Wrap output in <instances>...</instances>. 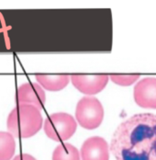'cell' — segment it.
Returning <instances> with one entry per match:
<instances>
[{
    "instance_id": "6da1fadb",
    "label": "cell",
    "mask_w": 156,
    "mask_h": 160,
    "mask_svg": "<svg viewBox=\"0 0 156 160\" xmlns=\"http://www.w3.org/2000/svg\"><path fill=\"white\" fill-rule=\"evenodd\" d=\"M116 160H156V115L138 113L123 121L111 139Z\"/></svg>"
},
{
    "instance_id": "7a4b0ae2",
    "label": "cell",
    "mask_w": 156,
    "mask_h": 160,
    "mask_svg": "<svg viewBox=\"0 0 156 160\" xmlns=\"http://www.w3.org/2000/svg\"><path fill=\"white\" fill-rule=\"evenodd\" d=\"M42 122V116L38 108L28 104H18L9 113L7 127L14 137L30 138L41 129Z\"/></svg>"
},
{
    "instance_id": "3957f363",
    "label": "cell",
    "mask_w": 156,
    "mask_h": 160,
    "mask_svg": "<svg viewBox=\"0 0 156 160\" xmlns=\"http://www.w3.org/2000/svg\"><path fill=\"white\" fill-rule=\"evenodd\" d=\"M76 127V122L72 115L58 112L47 117L43 129L50 139L56 142H63L75 134Z\"/></svg>"
},
{
    "instance_id": "277c9868",
    "label": "cell",
    "mask_w": 156,
    "mask_h": 160,
    "mask_svg": "<svg viewBox=\"0 0 156 160\" xmlns=\"http://www.w3.org/2000/svg\"><path fill=\"white\" fill-rule=\"evenodd\" d=\"M76 118L83 128H97L104 119V109L101 102L93 97L82 98L76 105Z\"/></svg>"
},
{
    "instance_id": "5b68a950",
    "label": "cell",
    "mask_w": 156,
    "mask_h": 160,
    "mask_svg": "<svg viewBox=\"0 0 156 160\" xmlns=\"http://www.w3.org/2000/svg\"><path fill=\"white\" fill-rule=\"evenodd\" d=\"M75 88L84 94L95 95L101 92L109 79L108 75H72L70 76Z\"/></svg>"
},
{
    "instance_id": "8992f818",
    "label": "cell",
    "mask_w": 156,
    "mask_h": 160,
    "mask_svg": "<svg viewBox=\"0 0 156 160\" xmlns=\"http://www.w3.org/2000/svg\"><path fill=\"white\" fill-rule=\"evenodd\" d=\"M16 98L18 104L32 105L40 111L44 107L46 101L45 92L41 85L30 82L24 83L18 87Z\"/></svg>"
},
{
    "instance_id": "52a82bcc",
    "label": "cell",
    "mask_w": 156,
    "mask_h": 160,
    "mask_svg": "<svg viewBox=\"0 0 156 160\" xmlns=\"http://www.w3.org/2000/svg\"><path fill=\"white\" fill-rule=\"evenodd\" d=\"M133 96L135 102L144 109H156V78H146L137 83Z\"/></svg>"
},
{
    "instance_id": "ba28073f",
    "label": "cell",
    "mask_w": 156,
    "mask_h": 160,
    "mask_svg": "<svg viewBox=\"0 0 156 160\" xmlns=\"http://www.w3.org/2000/svg\"><path fill=\"white\" fill-rule=\"evenodd\" d=\"M82 160H109V150L107 141L99 136L86 139L81 147Z\"/></svg>"
},
{
    "instance_id": "9c48e42d",
    "label": "cell",
    "mask_w": 156,
    "mask_h": 160,
    "mask_svg": "<svg viewBox=\"0 0 156 160\" xmlns=\"http://www.w3.org/2000/svg\"><path fill=\"white\" fill-rule=\"evenodd\" d=\"M36 80L41 85L49 91H59L64 88L70 80V76L68 75H36Z\"/></svg>"
},
{
    "instance_id": "30bf717a",
    "label": "cell",
    "mask_w": 156,
    "mask_h": 160,
    "mask_svg": "<svg viewBox=\"0 0 156 160\" xmlns=\"http://www.w3.org/2000/svg\"><path fill=\"white\" fill-rule=\"evenodd\" d=\"M15 150L14 136L7 132H0V160H10L15 154Z\"/></svg>"
},
{
    "instance_id": "8fae6325",
    "label": "cell",
    "mask_w": 156,
    "mask_h": 160,
    "mask_svg": "<svg viewBox=\"0 0 156 160\" xmlns=\"http://www.w3.org/2000/svg\"><path fill=\"white\" fill-rule=\"evenodd\" d=\"M52 160H80L77 148L71 144H59L52 153Z\"/></svg>"
},
{
    "instance_id": "7c38bea8",
    "label": "cell",
    "mask_w": 156,
    "mask_h": 160,
    "mask_svg": "<svg viewBox=\"0 0 156 160\" xmlns=\"http://www.w3.org/2000/svg\"><path fill=\"white\" fill-rule=\"evenodd\" d=\"M140 75H110L109 78L113 83L119 86L128 87L139 79Z\"/></svg>"
},
{
    "instance_id": "4fadbf2b",
    "label": "cell",
    "mask_w": 156,
    "mask_h": 160,
    "mask_svg": "<svg viewBox=\"0 0 156 160\" xmlns=\"http://www.w3.org/2000/svg\"><path fill=\"white\" fill-rule=\"evenodd\" d=\"M13 160H37L35 158H33L32 156L29 154H21L17 156Z\"/></svg>"
}]
</instances>
